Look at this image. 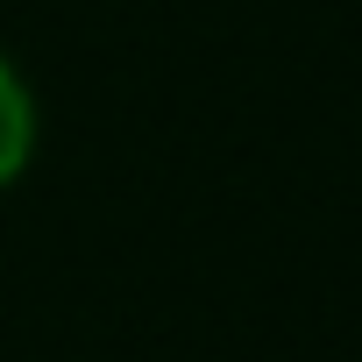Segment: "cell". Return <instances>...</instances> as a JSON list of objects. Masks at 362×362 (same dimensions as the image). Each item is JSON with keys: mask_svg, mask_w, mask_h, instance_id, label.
<instances>
[{"mask_svg": "<svg viewBox=\"0 0 362 362\" xmlns=\"http://www.w3.org/2000/svg\"><path fill=\"white\" fill-rule=\"evenodd\" d=\"M36 135H43V114H36V93L29 78L15 71V57L0 50V192L15 185L36 156Z\"/></svg>", "mask_w": 362, "mask_h": 362, "instance_id": "1", "label": "cell"}]
</instances>
